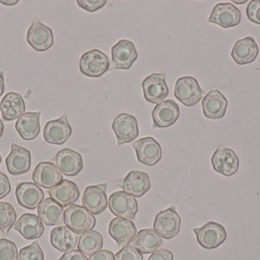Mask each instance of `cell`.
<instances>
[{
  "instance_id": "6da1fadb",
  "label": "cell",
  "mask_w": 260,
  "mask_h": 260,
  "mask_svg": "<svg viewBox=\"0 0 260 260\" xmlns=\"http://www.w3.org/2000/svg\"><path fill=\"white\" fill-rule=\"evenodd\" d=\"M64 224L76 235H83L95 227L96 219L83 206L72 205L64 211Z\"/></svg>"
},
{
  "instance_id": "7a4b0ae2",
  "label": "cell",
  "mask_w": 260,
  "mask_h": 260,
  "mask_svg": "<svg viewBox=\"0 0 260 260\" xmlns=\"http://www.w3.org/2000/svg\"><path fill=\"white\" fill-rule=\"evenodd\" d=\"M174 95L185 106L192 107L203 99L204 92L195 77L186 76L176 81Z\"/></svg>"
},
{
  "instance_id": "3957f363",
  "label": "cell",
  "mask_w": 260,
  "mask_h": 260,
  "mask_svg": "<svg viewBox=\"0 0 260 260\" xmlns=\"http://www.w3.org/2000/svg\"><path fill=\"white\" fill-rule=\"evenodd\" d=\"M109 68V58L104 52L98 49L85 52L79 61L81 73L88 77H100Z\"/></svg>"
},
{
  "instance_id": "277c9868",
  "label": "cell",
  "mask_w": 260,
  "mask_h": 260,
  "mask_svg": "<svg viewBox=\"0 0 260 260\" xmlns=\"http://www.w3.org/2000/svg\"><path fill=\"white\" fill-rule=\"evenodd\" d=\"M193 232L199 244L206 250L217 248L227 239L225 228L214 221H209L200 228H194Z\"/></svg>"
},
{
  "instance_id": "5b68a950",
  "label": "cell",
  "mask_w": 260,
  "mask_h": 260,
  "mask_svg": "<svg viewBox=\"0 0 260 260\" xmlns=\"http://www.w3.org/2000/svg\"><path fill=\"white\" fill-rule=\"evenodd\" d=\"M111 56L109 70H129L138 58V51L133 41L122 39L113 46Z\"/></svg>"
},
{
  "instance_id": "8992f818",
  "label": "cell",
  "mask_w": 260,
  "mask_h": 260,
  "mask_svg": "<svg viewBox=\"0 0 260 260\" xmlns=\"http://www.w3.org/2000/svg\"><path fill=\"white\" fill-rule=\"evenodd\" d=\"M142 85L144 97L150 103H160L169 94L165 73L149 75L144 79Z\"/></svg>"
},
{
  "instance_id": "52a82bcc",
  "label": "cell",
  "mask_w": 260,
  "mask_h": 260,
  "mask_svg": "<svg viewBox=\"0 0 260 260\" xmlns=\"http://www.w3.org/2000/svg\"><path fill=\"white\" fill-rule=\"evenodd\" d=\"M181 225V218L174 208L159 212L154 218V230L161 238L172 239L178 235Z\"/></svg>"
},
{
  "instance_id": "ba28073f",
  "label": "cell",
  "mask_w": 260,
  "mask_h": 260,
  "mask_svg": "<svg viewBox=\"0 0 260 260\" xmlns=\"http://www.w3.org/2000/svg\"><path fill=\"white\" fill-rule=\"evenodd\" d=\"M112 129L117 137L118 146L131 143L139 136L137 119L128 113H121L114 119Z\"/></svg>"
},
{
  "instance_id": "9c48e42d",
  "label": "cell",
  "mask_w": 260,
  "mask_h": 260,
  "mask_svg": "<svg viewBox=\"0 0 260 260\" xmlns=\"http://www.w3.org/2000/svg\"><path fill=\"white\" fill-rule=\"evenodd\" d=\"M107 187L108 183H103L88 186L85 189L82 195V206L93 215H101L108 208Z\"/></svg>"
},
{
  "instance_id": "30bf717a",
  "label": "cell",
  "mask_w": 260,
  "mask_h": 260,
  "mask_svg": "<svg viewBox=\"0 0 260 260\" xmlns=\"http://www.w3.org/2000/svg\"><path fill=\"white\" fill-rule=\"evenodd\" d=\"M133 148L139 163L145 166H154L161 159V146L152 137H145L136 140L133 143Z\"/></svg>"
},
{
  "instance_id": "8fae6325",
  "label": "cell",
  "mask_w": 260,
  "mask_h": 260,
  "mask_svg": "<svg viewBox=\"0 0 260 260\" xmlns=\"http://www.w3.org/2000/svg\"><path fill=\"white\" fill-rule=\"evenodd\" d=\"M109 209L115 216L135 220L138 212L136 198L124 191H118L109 197Z\"/></svg>"
},
{
  "instance_id": "7c38bea8",
  "label": "cell",
  "mask_w": 260,
  "mask_h": 260,
  "mask_svg": "<svg viewBox=\"0 0 260 260\" xmlns=\"http://www.w3.org/2000/svg\"><path fill=\"white\" fill-rule=\"evenodd\" d=\"M54 38L52 29L38 20H35L27 33V42L38 52L46 51L53 46Z\"/></svg>"
},
{
  "instance_id": "4fadbf2b",
  "label": "cell",
  "mask_w": 260,
  "mask_h": 260,
  "mask_svg": "<svg viewBox=\"0 0 260 260\" xmlns=\"http://www.w3.org/2000/svg\"><path fill=\"white\" fill-rule=\"evenodd\" d=\"M241 12L230 3H218L212 9L208 22L218 24L224 28L235 27L241 21Z\"/></svg>"
},
{
  "instance_id": "5bb4252c",
  "label": "cell",
  "mask_w": 260,
  "mask_h": 260,
  "mask_svg": "<svg viewBox=\"0 0 260 260\" xmlns=\"http://www.w3.org/2000/svg\"><path fill=\"white\" fill-rule=\"evenodd\" d=\"M71 125L69 122L67 114L59 119L47 122L44 127V140L50 145H62L68 140L72 134Z\"/></svg>"
},
{
  "instance_id": "9a60e30c",
  "label": "cell",
  "mask_w": 260,
  "mask_h": 260,
  "mask_svg": "<svg viewBox=\"0 0 260 260\" xmlns=\"http://www.w3.org/2000/svg\"><path fill=\"white\" fill-rule=\"evenodd\" d=\"M239 163L238 155L230 148H218L212 157L214 170L225 177L235 175L239 169Z\"/></svg>"
},
{
  "instance_id": "2e32d148",
  "label": "cell",
  "mask_w": 260,
  "mask_h": 260,
  "mask_svg": "<svg viewBox=\"0 0 260 260\" xmlns=\"http://www.w3.org/2000/svg\"><path fill=\"white\" fill-rule=\"evenodd\" d=\"M108 232L120 248L129 245L137 235L134 223L127 218L121 217L112 219L108 227Z\"/></svg>"
},
{
  "instance_id": "e0dca14e",
  "label": "cell",
  "mask_w": 260,
  "mask_h": 260,
  "mask_svg": "<svg viewBox=\"0 0 260 260\" xmlns=\"http://www.w3.org/2000/svg\"><path fill=\"white\" fill-rule=\"evenodd\" d=\"M117 184L126 193L135 198H141L151 189L150 177L147 172L140 170L130 171Z\"/></svg>"
},
{
  "instance_id": "ac0fdd59",
  "label": "cell",
  "mask_w": 260,
  "mask_h": 260,
  "mask_svg": "<svg viewBox=\"0 0 260 260\" xmlns=\"http://www.w3.org/2000/svg\"><path fill=\"white\" fill-rule=\"evenodd\" d=\"M31 165L30 152L15 143L11 145L10 154L6 159L8 172L13 176L22 175L30 170Z\"/></svg>"
},
{
  "instance_id": "d6986e66",
  "label": "cell",
  "mask_w": 260,
  "mask_h": 260,
  "mask_svg": "<svg viewBox=\"0 0 260 260\" xmlns=\"http://www.w3.org/2000/svg\"><path fill=\"white\" fill-rule=\"evenodd\" d=\"M32 179L35 184L50 189L60 183L63 180V177L54 163L41 162L34 169Z\"/></svg>"
},
{
  "instance_id": "ffe728a7",
  "label": "cell",
  "mask_w": 260,
  "mask_h": 260,
  "mask_svg": "<svg viewBox=\"0 0 260 260\" xmlns=\"http://www.w3.org/2000/svg\"><path fill=\"white\" fill-rule=\"evenodd\" d=\"M228 99L218 90L209 91L202 102L205 117L211 120H219L225 115L228 108Z\"/></svg>"
},
{
  "instance_id": "44dd1931",
  "label": "cell",
  "mask_w": 260,
  "mask_h": 260,
  "mask_svg": "<svg viewBox=\"0 0 260 260\" xmlns=\"http://www.w3.org/2000/svg\"><path fill=\"white\" fill-rule=\"evenodd\" d=\"M53 160L62 174L67 177H76L84 168L82 155L70 148L59 151Z\"/></svg>"
},
{
  "instance_id": "7402d4cb",
  "label": "cell",
  "mask_w": 260,
  "mask_h": 260,
  "mask_svg": "<svg viewBox=\"0 0 260 260\" xmlns=\"http://www.w3.org/2000/svg\"><path fill=\"white\" fill-rule=\"evenodd\" d=\"M152 119L156 128H168L172 126L180 116L178 104L171 99L157 104L152 111Z\"/></svg>"
},
{
  "instance_id": "603a6c76",
  "label": "cell",
  "mask_w": 260,
  "mask_h": 260,
  "mask_svg": "<svg viewBox=\"0 0 260 260\" xmlns=\"http://www.w3.org/2000/svg\"><path fill=\"white\" fill-rule=\"evenodd\" d=\"M15 195L18 204L29 210L36 209L44 198L41 188L33 183H20L17 186Z\"/></svg>"
},
{
  "instance_id": "cb8c5ba5",
  "label": "cell",
  "mask_w": 260,
  "mask_h": 260,
  "mask_svg": "<svg viewBox=\"0 0 260 260\" xmlns=\"http://www.w3.org/2000/svg\"><path fill=\"white\" fill-rule=\"evenodd\" d=\"M24 239L36 240L44 232V226L39 217L34 214H23L13 226Z\"/></svg>"
},
{
  "instance_id": "d4e9b609",
  "label": "cell",
  "mask_w": 260,
  "mask_h": 260,
  "mask_svg": "<svg viewBox=\"0 0 260 260\" xmlns=\"http://www.w3.org/2000/svg\"><path fill=\"white\" fill-rule=\"evenodd\" d=\"M259 53V47L253 38L246 37L238 40L232 51V59L238 65H246L254 62Z\"/></svg>"
},
{
  "instance_id": "484cf974",
  "label": "cell",
  "mask_w": 260,
  "mask_h": 260,
  "mask_svg": "<svg viewBox=\"0 0 260 260\" xmlns=\"http://www.w3.org/2000/svg\"><path fill=\"white\" fill-rule=\"evenodd\" d=\"M52 199L65 208L72 206L79 199L80 192L76 183L70 180H63L60 183L48 191Z\"/></svg>"
},
{
  "instance_id": "4316f807",
  "label": "cell",
  "mask_w": 260,
  "mask_h": 260,
  "mask_svg": "<svg viewBox=\"0 0 260 260\" xmlns=\"http://www.w3.org/2000/svg\"><path fill=\"white\" fill-rule=\"evenodd\" d=\"M41 111L25 112L17 120L15 129L20 137L24 140H32L36 138L41 131L40 118Z\"/></svg>"
},
{
  "instance_id": "83f0119b",
  "label": "cell",
  "mask_w": 260,
  "mask_h": 260,
  "mask_svg": "<svg viewBox=\"0 0 260 260\" xmlns=\"http://www.w3.org/2000/svg\"><path fill=\"white\" fill-rule=\"evenodd\" d=\"M38 215L47 226L61 225L64 222L63 207L51 198H46L39 205Z\"/></svg>"
},
{
  "instance_id": "f1b7e54d",
  "label": "cell",
  "mask_w": 260,
  "mask_h": 260,
  "mask_svg": "<svg viewBox=\"0 0 260 260\" xmlns=\"http://www.w3.org/2000/svg\"><path fill=\"white\" fill-rule=\"evenodd\" d=\"M79 238L75 232L67 226L55 227L50 233V243L56 250L67 253L77 245Z\"/></svg>"
},
{
  "instance_id": "f546056e",
  "label": "cell",
  "mask_w": 260,
  "mask_h": 260,
  "mask_svg": "<svg viewBox=\"0 0 260 260\" xmlns=\"http://www.w3.org/2000/svg\"><path fill=\"white\" fill-rule=\"evenodd\" d=\"M161 244V237L154 229L139 230L132 242V246L142 254L154 253L160 248Z\"/></svg>"
},
{
  "instance_id": "4dcf8cb0",
  "label": "cell",
  "mask_w": 260,
  "mask_h": 260,
  "mask_svg": "<svg viewBox=\"0 0 260 260\" xmlns=\"http://www.w3.org/2000/svg\"><path fill=\"white\" fill-rule=\"evenodd\" d=\"M0 111L4 120L19 119L25 111V103L22 96L16 93H7L0 103Z\"/></svg>"
},
{
  "instance_id": "1f68e13d",
  "label": "cell",
  "mask_w": 260,
  "mask_h": 260,
  "mask_svg": "<svg viewBox=\"0 0 260 260\" xmlns=\"http://www.w3.org/2000/svg\"><path fill=\"white\" fill-rule=\"evenodd\" d=\"M103 236L96 230H90L81 235L78 250L85 256H91L103 247Z\"/></svg>"
},
{
  "instance_id": "d6a6232c",
  "label": "cell",
  "mask_w": 260,
  "mask_h": 260,
  "mask_svg": "<svg viewBox=\"0 0 260 260\" xmlns=\"http://www.w3.org/2000/svg\"><path fill=\"white\" fill-rule=\"evenodd\" d=\"M17 219L16 212L13 206L8 203H0V230L9 234Z\"/></svg>"
},
{
  "instance_id": "836d02e7",
  "label": "cell",
  "mask_w": 260,
  "mask_h": 260,
  "mask_svg": "<svg viewBox=\"0 0 260 260\" xmlns=\"http://www.w3.org/2000/svg\"><path fill=\"white\" fill-rule=\"evenodd\" d=\"M18 260H44V253L38 241L21 249Z\"/></svg>"
},
{
  "instance_id": "e575fe53",
  "label": "cell",
  "mask_w": 260,
  "mask_h": 260,
  "mask_svg": "<svg viewBox=\"0 0 260 260\" xmlns=\"http://www.w3.org/2000/svg\"><path fill=\"white\" fill-rule=\"evenodd\" d=\"M18 248L15 243L0 239V260H18Z\"/></svg>"
},
{
  "instance_id": "d590c367",
  "label": "cell",
  "mask_w": 260,
  "mask_h": 260,
  "mask_svg": "<svg viewBox=\"0 0 260 260\" xmlns=\"http://www.w3.org/2000/svg\"><path fill=\"white\" fill-rule=\"evenodd\" d=\"M115 260H143V256L133 246H126L117 252Z\"/></svg>"
},
{
  "instance_id": "8d00e7d4",
  "label": "cell",
  "mask_w": 260,
  "mask_h": 260,
  "mask_svg": "<svg viewBox=\"0 0 260 260\" xmlns=\"http://www.w3.org/2000/svg\"><path fill=\"white\" fill-rule=\"evenodd\" d=\"M247 18L251 22L260 24V0H252L246 10Z\"/></svg>"
},
{
  "instance_id": "74e56055",
  "label": "cell",
  "mask_w": 260,
  "mask_h": 260,
  "mask_svg": "<svg viewBox=\"0 0 260 260\" xmlns=\"http://www.w3.org/2000/svg\"><path fill=\"white\" fill-rule=\"evenodd\" d=\"M107 0H78L77 4L79 7L87 12H93L106 5Z\"/></svg>"
},
{
  "instance_id": "f35d334b",
  "label": "cell",
  "mask_w": 260,
  "mask_h": 260,
  "mask_svg": "<svg viewBox=\"0 0 260 260\" xmlns=\"http://www.w3.org/2000/svg\"><path fill=\"white\" fill-rule=\"evenodd\" d=\"M10 181L6 174L0 172V199L5 198L10 192Z\"/></svg>"
},
{
  "instance_id": "ab89813d",
  "label": "cell",
  "mask_w": 260,
  "mask_h": 260,
  "mask_svg": "<svg viewBox=\"0 0 260 260\" xmlns=\"http://www.w3.org/2000/svg\"><path fill=\"white\" fill-rule=\"evenodd\" d=\"M148 260H174V255L170 250L160 249L153 253Z\"/></svg>"
},
{
  "instance_id": "60d3db41",
  "label": "cell",
  "mask_w": 260,
  "mask_h": 260,
  "mask_svg": "<svg viewBox=\"0 0 260 260\" xmlns=\"http://www.w3.org/2000/svg\"><path fill=\"white\" fill-rule=\"evenodd\" d=\"M58 260H88L79 250H72L64 253Z\"/></svg>"
},
{
  "instance_id": "b9f144b4",
  "label": "cell",
  "mask_w": 260,
  "mask_h": 260,
  "mask_svg": "<svg viewBox=\"0 0 260 260\" xmlns=\"http://www.w3.org/2000/svg\"><path fill=\"white\" fill-rule=\"evenodd\" d=\"M88 260H115V256L110 250H101L90 256Z\"/></svg>"
},
{
  "instance_id": "7bdbcfd3",
  "label": "cell",
  "mask_w": 260,
  "mask_h": 260,
  "mask_svg": "<svg viewBox=\"0 0 260 260\" xmlns=\"http://www.w3.org/2000/svg\"><path fill=\"white\" fill-rule=\"evenodd\" d=\"M5 89H6V85H5L4 73L0 71V96H3Z\"/></svg>"
},
{
  "instance_id": "ee69618b",
  "label": "cell",
  "mask_w": 260,
  "mask_h": 260,
  "mask_svg": "<svg viewBox=\"0 0 260 260\" xmlns=\"http://www.w3.org/2000/svg\"><path fill=\"white\" fill-rule=\"evenodd\" d=\"M18 3V0H15V1H2L0 0V3H3V5H6V6H14V5L17 4Z\"/></svg>"
},
{
  "instance_id": "f6af8a7d",
  "label": "cell",
  "mask_w": 260,
  "mask_h": 260,
  "mask_svg": "<svg viewBox=\"0 0 260 260\" xmlns=\"http://www.w3.org/2000/svg\"><path fill=\"white\" fill-rule=\"evenodd\" d=\"M3 131H4V124L2 122L1 119H0V138H1L2 136H3Z\"/></svg>"
},
{
  "instance_id": "bcb514c9",
  "label": "cell",
  "mask_w": 260,
  "mask_h": 260,
  "mask_svg": "<svg viewBox=\"0 0 260 260\" xmlns=\"http://www.w3.org/2000/svg\"><path fill=\"white\" fill-rule=\"evenodd\" d=\"M247 0H244V1H233V3H237V4H244V3H247Z\"/></svg>"
},
{
  "instance_id": "7dc6e473",
  "label": "cell",
  "mask_w": 260,
  "mask_h": 260,
  "mask_svg": "<svg viewBox=\"0 0 260 260\" xmlns=\"http://www.w3.org/2000/svg\"><path fill=\"white\" fill-rule=\"evenodd\" d=\"M1 163H2V157H1V155H0V164H1Z\"/></svg>"
}]
</instances>
